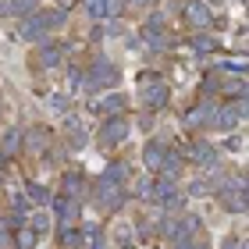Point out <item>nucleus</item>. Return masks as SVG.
Returning <instances> with one entry per match:
<instances>
[{"label":"nucleus","mask_w":249,"mask_h":249,"mask_svg":"<svg viewBox=\"0 0 249 249\" xmlns=\"http://www.w3.org/2000/svg\"><path fill=\"white\" fill-rule=\"evenodd\" d=\"M189 18L196 21V25H207L210 15H207V7H203V4H192V7H189Z\"/></svg>","instance_id":"nucleus-4"},{"label":"nucleus","mask_w":249,"mask_h":249,"mask_svg":"<svg viewBox=\"0 0 249 249\" xmlns=\"http://www.w3.org/2000/svg\"><path fill=\"white\" fill-rule=\"evenodd\" d=\"M124 132H128V124H124L121 118H118V121H107V124H104V142H107V146L121 142V139H124Z\"/></svg>","instance_id":"nucleus-1"},{"label":"nucleus","mask_w":249,"mask_h":249,"mask_svg":"<svg viewBox=\"0 0 249 249\" xmlns=\"http://www.w3.org/2000/svg\"><path fill=\"white\" fill-rule=\"evenodd\" d=\"M192 157H199V160H203V164H213V150H210V146H207V142H199V146H196V150H192Z\"/></svg>","instance_id":"nucleus-5"},{"label":"nucleus","mask_w":249,"mask_h":249,"mask_svg":"<svg viewBox=\"0 0 249 249\" xmlns=\"http://www.w3.org/2000/svg\"><path fill=\"white\" fill-rule=\"evenodd\" d=\"M164 157H167V153H164V146H157V142H153L150 150H146V164H150V167H160Z\"/></svg>","instance_id":"nucleus-2"},{"label":"nucleus","mask_w":249,"mask_h":249,"mask_svg":"<svg viewBox=\"0 0 249 249\" xmlns=\"http://www.w3.org/2000/svg\"><path fill=\"white\" fill-rule=\"evenodd\" d=\"M157 199H160V203H175V199H178V192H175V185H171V182H164L160 189H157Z\"/></svg>","instance_id":"nucleus-3"},{"label":"nucleus","mask_w":249,"mask_h":249,"mask_svg":"<svg viewBox=\"0 0 249 249\" xmlns=\"http://www.w3.org/2000/svg\"><path fill=\"white\" fill-rule=\"evenodd\" d=\"M29 196H32V199H36V203H47V189H39V185H32V189H29Z\"/></svg>","instance_id":"nucleus-6"}]
</instances>
